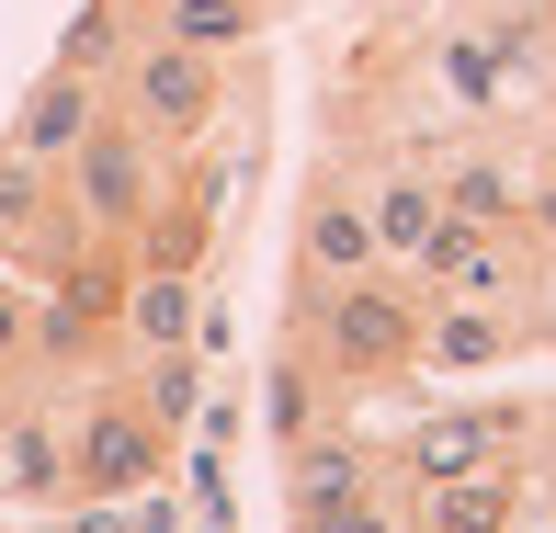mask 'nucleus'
Wrapping results in <instances>:
<instances>
[{"instance_id":"393cba45","label":"nucleus","mask_w":556,"mask_h":533,"mask_svg":"<svg viewBox=\"0 0 556 533\" xmlns=\"http://www.w3.org/2000/svg\"><path fill=\"white\" fill-rule=\"evenodd\" d=\"M318 533H409V522H397L387 499H364V511H341V522H318Z\"/></svg>"},{"instance_id":"4468645a","label":"nucleus","mask_w":556,"mask_h":533,"mask_svg":"<svg viewBox=\"0 0 556 533\" xmlns=\"http://www.w3.org/2000/svg\"><path fill=\"white\" fill-rule=\"evenodd\" d=\"M103 114H114V91L91 80V68H58V58H46V80L23 91V114H12V148L46 160V170H68V148H80Z\"/></svg>"},{"instance_id":"39448f33","label":"nucleus","mask_w":556,"mask_h":533,"mask_svg":"<svg viewBox=\"0 0 556 533\" xmlns=\"http://www.w3.org/2000/svg\"><path fill=\"white\" fill-rule=\"evenodd\" d=\"M58 182H68V205H80L91 239L125 250V239H137V216L160 205V182H170V148H160V137H137L125 114H103L80 148H68V170H58Z\"/></svg>"},{"instance_id":"2eb2a0df","label":"nucleus","mask_w":556,"mask_h":533,"mask_svg":"<svg viewBox=\"0 0 556 533\" xmlns=\"http://www.w3.org/2000/svg\"><path fill=\"white\" fill-rule=\"evenodd\" d=\"M295 272H318V284H352V272H387V250H375V216L352 182H318L307 193V227H295Z\"/></svg>"},{"instance_id":"bb28decb","label":"nucleus","mask_w":556,"mask_h":533,"mask_svg":"<svg viewBox=\"0 0 556 533\" xmlns=\"http://www.w3.org/2000/svg\"><path fill=\"white\" fill-rule=\"evenodd\" d=\"M545 522H556V499H545Z\"/></svg>"},{"instance_id":"9d476101","label":"nucleus","mask_w":556,"mask_h":533,"mask_svg":"<svg viewBox=\"0 0 556 533\" xmlns=\"http://www.w3.org/2000/svg\"><path fill=\"white\" fill-rule=\"evenodd\" d=\"M522 431H534V409H432L397 431V488H420V477H454V466H500V454H522Z\"/></svg>"},{"instance_id":"9b49d317","label":"nucleus","mask_w":556,"mask_h":533,"mask_svg":"<svg viewBox=\"0 0 556 533\" xmlns=\"http://www.w3.org/2000/svg\"><path fill=\"white\" fill-rule=\"evenodd\" d=\"M0 511H68V409L46 397L0 409Z\"/></svg>"},{"instance_id":"6e6552de","label":"nucleus","mask_w":556,"mask_h":533,"mask_svg":"<svg viewBox=\"0 0 556 533\" xmlns=\"http://www.w3.org/2000/svg\"><path fill=\"white\" fill-rule=\"evenodd\" d=\"M534 262H545V250L522 239V227L443 216L432 250H420V284H432V295H477V307H522V295H534Z\"/></svg>"},{"instance_id":"5701e85b","label":"nucleus","mask_w":556,"mask_h":533,"mask_svg":"<svg viewBox=\"0 0 556 533\" xmlns=\"http://www.w3.org/2000/svg\"><path fill=\"white\" fill-rule=\"evenodd\" d=\"M522 341H534V352H556V250L534 262V295H522Z\"/></svg>"},{"instance_id":"a878e982","label":"nucleus","mask_w":556,"mask_h":533,"mask_svg":"<svg viewBox=\"0 0 556 533\" xmlns=\"http://www.w3.org/2000/svg\"><path fill=\"white\" fill-rule=\"evenodd\" d=\"M500 533H556V522H545V511H522V522H500Z\"/></svg>"},{"instance_id":"f3484780","label":"nucleus","mask_w":556,"mask_h":533,"mask_svg":"<svg viewBox=\"0 0 556 533\" xmlns=\"http://www.w3.org/2000/svg\"><path fill=\"white\" fill-rule=\"evenodd\" d=\"M443 182V216H477V227H522V193H534V170L511 160V148H454L432 170Z\"/></svg>"},{"instance_id":"b1692460","label":"nucleus","mask_w":556,"mask_h":533,"mask_svg":"<svg viewBox=\"0 0 556 533\" xmlns=\"http://www.w3.org/2000/svg\"><path fill=\"white\" fill-rule=\"evenodd\" d=\"M522 239H534V250H556V160L534 170V193H522Z\"/></svg>"},{"instance_id":"412c9836","label":"nucleus","mask_w":556,"mask_h":533,"mask_svg":"<svg viewBox=\"0 0 556 533\" xmlns=\"http://www.w3.org/2000/svg\"><path fill=\"white\" fill-rule=\"evenodd\" d=\"M125 46H137V35H125V0H91V12L58 35V68H91V80H114Z\"/></svg>"},{"instance_id":"ddd939ff","label":"nucleus","mask_w":556,"mask_h":533,"mask_svg":"<svg viewBox=\"0 0 556 533\" xmlns=\"http://www.w3.org/2000/svg\"><path fill=\"white\" fill-rule=\"evenodd\" d=\"M522 341V307H477V295H420V375H489L511 364Z\"/></svg>"},{"instance_id":"f03ea898","label":"nucleus","mask_w":556,"mask_h":533,"mask_svg":"<svg viewBox=\"0 0 556 533\" xmlns=\"http://www.w3.org/2000/svg\"><path fill=\"white\" fill-rule=\"evenodd\" d=\"M114 114L137 125V137H160L170 160H182V148H205L216 137V114H227V68L205 58V46H170V35H137L114 58Z\"/></svg>"},{"instance_id":"423d86ee","label":"nucleus","mask_w":556,"mask_h":533,"mask_svg":"<svg viewBox=\"0 0 556 533\" xmlns=\"http://www.w3.org/2000/svg\"><path fill=\"white\" fill-rule=\"evenodd\" d=\"M80 250H91V227H80V205H68V182L0 137V262H12L23 284H46V272H68Z\"/></svg>"},{"instance_id":"6ab92c4d","label":"nucleus","mask_w":556,"mask_h":533,"mask_svg":"<svg viewBox=\"0 0 556 533\" xmlns=\"http://www.w3.org/2000/svg\"><path fill=\"white\" fill-rule=\"evenodd\" d=\"M364 216H375V250H387V272H397V262L420 272V250H432V227H443V182H432V170H387V182L364 193Z\"/></svg>"},{"instance_id":"1a4fd4ad","label":"nucleus","mask_w":556,"mask_h":533,"mask_svg":"<svg viewBox=\"0 0 556 533\" xmlns=\"http://www.w3.org/2000/svg\"><path fill=\"white\" fill-rule=\"evenodd\" d=\"M534 511V466L500 454V466H454V477H420L409 488V533H500Z\"/></svg>"},{"instance_id":"a211bd4d","label":"nucleus","mask_w":556,"mask_h":533,"mask_svg":"<svg viewBox=\"0 0 556 533\" xmlns=\"http://www.w3.org/2000/svg\"><path fill=\"white\" fill-rule=\"evenodd\" d=\"M205 329V272H125V341L137 352H182Z\"/></svg>"},{"instance_id":"0eeeda50","label":"nucleus","mask_w":556,"mask_h":533,"mask_svg":"<svg viewBox=\"0 0 556 533\" xmlns=\"http://www.w3.org/2000/svg\"><path fill=\"white\" fill-rule=\"evenodd\" d=\"M216 193H227V160L182 148L170 182H160V205H148L137 239H125V262H137V272H205V262H216V216H227Z\"/></svg>"},{"instance_id":"f257e3e1","label":"nucleus","mask_w":556,"mask_h":533,"mask_svg":"<svg viewBox=\"0 0 556 533\" xmlns=\"http://www.w3.org/2000/svg\"><path fill=\"white\" fill-rule=\"evenodd\" d=\"M295 341L318 352V375L352 386H409L420 375V295L397 272H352V284H318L295 272Z\"/></svg>"},{"instance_id":"20e7f679","label":"nucleus","mask_w":556,"mask_h":533,"mask_svg":"<svg viewBox=\"0 0 556 533\" xmlns=\"http://www.w3.org/2000/svg\"><path fill=\"white\" fill-rule=\"evenodd\" d=\"M125 250L91 239L68 272H46L35 284V341H23V375H91V352L125 341Z\"/></svg>"},{"instance_id":"dca6fc26","label":"nucleus","mask_w":556,"mask_h":533,"mask_svg":"<svg viewBox=\"0 0 556 533\" xmlns=\"http://www.w3.org/2000/svg\"><path fill=\"white\" fill-rule=\"evenodd\" d=\"M330 420H341V386L318 375L307 341H285V352L262 364V431H273V454H295L307 431H330Z\"/></svg>"},{"instance_id":"4be33fe9","label":"nucleus","mask_w":556,"mask_h":533,"mask_svg":"<svg viewBox=\"0 0 556 533\" xmlns=\"http://www.w3.org/2000/svg\"><path fill=\"white\" fill-rule=\"evenodd\" d=\"M23 341H35V284H23V272L0 262V386L23 375Z\"/></svg>"},{"instance_id":"aec40b11","label":"nucleus","mask_w":556,"mask_h":533,"mask_svg":"<svg viewBox=\"0 0 556 533\" xmlns=\"http://www.w3.org/2000/svg\"><path fill=\"white\" fill-rule=\"evenodd\" d=\"M125 397H137L160 431H182L193 420V341L182 352H137V386H125Z\"/></svg>"},{"instance_id":"f8f14e48","label":"nucleus","mask_w":556,"mask_h":533,"mask_svg":"<svg viewBox=\"0 0 556 533\" xmlns=\"http://www.w3.org/2000/svg\"><path fill=\"white\" fill-rule=\"evenodd\" d=\"M375 466H387V454H364L341 420H330V431H307V443L285 454V511H295V533L364 511V499H375Z\"/></svg>"},{"instance_id":"7ed1b4c3","label":"nucleus","mask_w":556,"mask_h":533,"mask_svg":"<svg viewBox=\"0 0 556 533\" xmlns=\"http://www.w3.org/2000/svg\"><path fill=\"white\" fill-rule=\"evenodd\" d=\"M170 477V431L137 409L125 386H91L68 409V511H114V499H148Z\"/></svg>"}]
</instances>
